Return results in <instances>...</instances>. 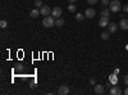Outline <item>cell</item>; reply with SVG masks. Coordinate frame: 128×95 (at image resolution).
Here are the masks:
<instances>
[{"label":"cell","instance_id":"6da1fadb","mask_svg":"<svg viewBox=\"0 0 128 95\" xmlns=\"http://www.w3.org/2000/svg\"><path fill=\"white\" fill-rule=\"evenodd\" d=\"M109 5H110V12H113V13H119L120 9L123 8L119 0H113V2H110Z\"/></svg>","mask_w":128,"mask_h":95},{"label":"cell","instance_id":"7a4b0ae2","mask_svg":"<svg viewBox=\"0 0 128 95\" xmlns=\"http://www.w3.org/2000/svg\"><path fill=\"white\" fill-rule=\"evenodd\" d=\"M42 25H44L46 28H50V27H52V26H55V21H54V17H52V16L44 17V21H42Z\"/></svg>","mask_w":128,"mask_h":95},{"label":"cell","instance_id":"3957f363","mask_svg":"<svg viewBox=\"0 0 128 95\" xmlns=\"http://www.w3.org/2000/svg\"><path fill=\"white\" fill-rule=\"evenodd\" d=\"M51 12H52V10L50 9V7H49V5H42V7H41V9H40L41 16H44V17H48Z\"/></svg>","mask_w":128,"mask_h":95},{"label":"cell","instance_id":"277c9868","mask_svg":"<svg viewBox=\"0 0 128 95\" xmlns=\"http://www.w3.org/2000/svg\"><path fill=\"white\" fill-rule=\"evenodd\" d=\"M96 16V10L94 8H88L86 9V12H84V17L86 18H94Z\"/></svg>","mask_w":128,"mask_h":95},{"label":"cell","instance_id":"5b68a950","mask_svg":"<svg viewBox=\"0 0 128 95\" xmlns=\"http://www.w3.org/2000/svg\"><path fill=\"white\" fill-rule=\"evenodd\" d=\"M58 94H60V95H67V94H69V86H67V85H62V86H59Z\"/></svg>","mask_w":128,"mask_h":95},{"label":"cell","instance_id":"8992f818","mask_svg":"<svg viewBox=\"0 0 128 95\" xmlns=\"http://www.w3.org/2000/svg\"><path fill=\"white\" fill-rule=\"evenodd\" d=\"M109 94H110V95H120V94H122V90H120V87H118V86H112V87L109 89Z\"/></svg>","mask_w":128,"mask_h":95},{"label":"cell","instance_id":"52a82bcc","mask_svg":"<svg viewBox=\"0 0 128 95\" xmlns=\"http://www.w3.org/2000/svg\"><path fill=\"white\" fill-rule=\"evenodd\" d=\"M51 16L54 18H59L62 16V8L60 7H55L54 9H52V12H51Z\"/></svg>","mask_w":128,"mask_h":95},{"label":"cell","instance_id":"ba28073f","mask_svg":"<svg viewBox=\"0 0 128 95\" xmlns=\"http://www.w3.org/2000/svg\"><path fill=\"white\" fill-rule=\"evenodd\" d=\"M118 26H119V25L113 23V22H112V23H109V25H108V30H109V32H110V34H115L116 31H118Z\"/></svg>","mask_w":128,"mask_h":95},{"label":"cell","instance_id":"9c48e42d","mask_svg":"<svg viewBox=\"0 0 128 95\" xmlns=\"http://www.w3.org/2000/svg\"><path fill=\"white\" fill-rule=\"evenodd\" d=\"M119 27H120V30H123V31H127V30H128V19H126V18H120V23H119Z\"/></svg>","mask_w":128,"mask_h":95},{"label":"cell","instance_id":"30bf717a","mask_svg":"<svg viewBox=\"0 0 128 95\" xmlns=\"http://www.w3.org/2000/svg\"><path fill=\"white\" fill-rule=\"evenodd\" d=\"M108 25H109V18L100 17V19H99V26H100V27H105V26H108Z\"/></svg>","mask_w":128,"mask_h":95},{"label":"cell","instance_id":"8fae6325","mask_svg":"<svg viewBox=\"0 0 128 95\" xmlns=\"http://www.w3.org/2000/svg\"><path fill=\"white\" fill-rule=\"evenodd\" d=\"M41 13H40V10H38V8H36V9H34V10H31V13H30V17L31 18H37L38 16H40Z\"/></svg>","mask_w":128,"mask_h":95},{"label":"cell","instance_id":"7c38bea8","mask_svg":"<svg viewBox=\"0 0 128 95\" xmlns=\"http://www.w3.org/2000/svg\"><path fill=\"white\" fill-rule=\"evenodd\" d=\"M95 92L96 94H102L104 92V86L102 85H95Z\"/></svg>","mask_w":128,"mask_h":95},{"label":"cell","instance_id":"4fadbf2b","mask_svg":"<svg viewBox=\"0 0 128 95\" xmlns=\"http://www.w3.org/2000/svg\"><path fill=\"white\" fill-rule=\"evenodd\" d=\"M100 14H101V17L109 18V16H110V9H102L101 12H100Z\"/></svg>","mask_w":128,"mask_h":95},{"label":"cell","instance_id":"5bb4252c","mask_svg":"<svg viewBox=\"0 0 128 95\" xmlns=\"http://www.w3.org/2000/svg\"><path fill=\"white\" fill-rule=\"evenodd\" d=\"M100 36H101L102 40H108V39L110 37V32H109V31H104V32L100 34Z\"/></svg>","mask_w":128,"mask_h":95},{"label":"cell","instance_id":"9a60e30c","mask_svg":"<svg viewBox=\"0 0 128 95\" xmlns=\"http://www.w3.org/2000/svg\"><path fill=\"white\" fill-rule=\"evenodd\" d=\"M55 26H58V27H63V26H64V19L59 17V18L55 21Z\"/></svg>","mask_w":128,"mask_h":95},{"label":"cell","instance_id":"2e32d148","mask_svg":"<svg viewBox=\"0 0 128 95\" xmlns=\"http://www.w3.org/2000/svg\"><path fill=\"white\" fill-rule=\"evenodd\" d=\"M68 12L69 13H76V5H74V4H69L68 5Z\"/></svg>","mask_w":128,"mask_h":95},{"label":"cell","instance_id":"e0dca14e","mask_svg":"<svg viewBox=\"0 0 128 95\" xmlns=\"http://www.w3.org/2000/svg\"><path fill=\"white\" fill-rule=\"evenodd\" d=\"M83 18H84V16H83L82 13H77V14H76V19L78 21V22H81V21H83Z\"/></svg>","mask_w":128,"mask_h":95},{"label":"cell","instance_id":"ac0fdd59","mask_svg":"<svg viewBox=\"0 0 128 95\" xmlns=\"http://www.w3.org/2000/svg\"><path fill=\"white\" fill-rule=\"evenodd\" d=\"M34 5H35L36 8H41V7H42V2H41V0H35Z\"/></svg>","mask_w":128,"mask_h":95},{"label":"cell","instance_id":"d6986e66","mask_svg":"<svg viewBox=\"0 0 128 95\" xmlns=\"http://www.w3.org/2000/svg\"><path fill=\"white\" fill-rule=\"evenodd\" d=\"M109 80H110V82L113 83V85H115V83H116V77H115V75H112V76L109 77Z\"/></svg>","mask_w":128,"mask_h":95},{"label":"cell","instance_id":"ffe728a7","mask_svg":"<svg viewBox=\"0 0 128 95\" xmlns=\"http://www.w3.org/2000/svg\"><path fill=\"white\" fill-rule=\"evenodd\" d=\"M6 26H8V23H6V21H4V19H3L2 22H0V27H2V28H5Z\"/></svg>","mask_w":128,"mask_h":95},{"label":"cell","instance_id":"44dd1931","mask_svg":"<svg viewBox=\"0 0 128 95\" xmlns=\"http://www.w3.org/2000/svg\"><path fill=\"white\" fill-rule=\"evenodd\" d=\"M110 4V0H101V5L106 7V5H109Z\"/></svg>","mask_w":128,"mask_h":95},{"label":"cell","instance_id":"7402d4cb","mask_svg":"<svg viewBox=\"0 0 128 95\" xmlns=\"http://www.w3.org/2000/svg\"><path fill=\"white\" fill-rule=\"evenodd\" d=\"M122 9H123V12H124V13H128V4H124Z\"/></svg>","mask_w":128,"mask_h":95},{"label":"cell","instance_id":"603a6c76","mask_svg":"<svg viewBox=\"0 0 128 95\" xmlns=\"http://www.w3.org/2000/svg\"><path fill=\"white\" fill-rule=\"evenodd\" d=\"M87 3H88V4H98L99 0H87Z\"/></svg>","mask_w":128,"mask_h":95},{"label":"cell","instance_id":"cb8c5ba5","mask_svg":"<svg viewBox=\"0 0 128 95\" xmlns=\"http://www.w3.org/2000/svg\"><path fill=\"white\" fill-rule=\"evenodd\" d=\"M88 82H90V85H92V86H95V78H94V77H91Z\"/></svg>","mask_w":128,"mask_h":95},{"label":"cell","instance_id":"d4e9b609","mask_svg":"<svg viewBox=\"0 0 128 95\" xmlns=\"http://www.w3.org/2000/svg\"><path fill=\"white\" fill-rule=\"evenodd\" d=\"M123 82H124L126 85L128 86V75H127V76H124V78H123Z\"/></svg>","mask_w":128,"mask_h":95},{"label":"cell","instance_id":"484cf974","mask_svg":"<svg viewBox=\"0 0 128 95\" xmlns=\"http://www.w3.org/2000/svg\"><path fill=\"white\" fill-rule=\"evenodd\" d=\"M23 69V64H18L17 66V71H22Z\"/></svg>","mask_w":128,"mask_h":95},{"label":"cell","instance_id":"4316f807","mask_svg":"<svg viewBox=\"0 0 128 95\" xmlns=\"http://www.w3.org/2000/svg\"><path fill=\"white\" fill-rule=\"evenodd\" d=\"M105 86H106V87H109V89H110V87H112V82H108V83H106V85H105Z\"/></svg>","mask_w":128,"mask_h":95},{"label":"cell","instance_id":"83f0119b","mask_svg":"<svg viewBox=\"0 0 128 95\" xmlns=\"http://www.w3.org/2000/svg\"><path fill=\"white\" fill-rule=\"evenodd\" d=\"M124 94H126V95H128V86H127V89L124 90Z\"/></svg>","mask_w":128,"mask_h":95},{"label":"cell","instance_id":"f1b7e54d","mask_svg":"<svg viewBox=\"0 0 128 95\" xmlns=\"http://www.w3.org/2000/svg\"><path fill=\"white\" fill-rule=\"evenodd\" d=\"M68 2H69V3H76L77 0H68Z\"/></svg>","mask_w":128,"mask_h":95}]
</instances>
